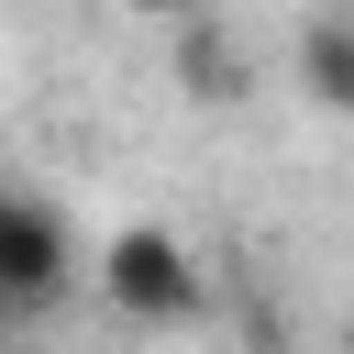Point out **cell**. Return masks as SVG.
I'll use <instances>...</instances> for the list:
<instances>
[{
    "label": "cell",
    "mask_w": 354,
    "mask_h": 354,
    "mask_svg": "<svg viewBox=\"0 0 354 354\" xmlns=\"http://www.w3.org/2000/svg\"><path fill=\"white\" fill-rule=\"evenodd\" d=\"M177 77H188V100H243L232 77V44H210V33H188V11H177Z\"/></svg>",
    "instance_id": "obj_4"
},
{
    "label": "cell",
    "mask_w": 354,
    "mask_h": 354,
    "mask_svg": "<svg viewBox=\"0 0 354 354\" xmlns=\"http://www.w3.org/2000/svg\"><path fill=\"white\" fill-rule=\"evenodd\" d=\"M299 100L310 111H332V122H354V0H332V11H310L299 22Z\"/></svg>",
    "instance_id": "obj_3"
},
{
    "label": "cell",
    "mask_w": 354,
    "mask_h": 354,
    "mask_svg": "<svg viewBox=\"0 0 354 354\" xmlns=\"http://www.w3.org/2000/svg\"><path fill=\"white\" fill-rule=\"evenodd\" d=\"M133 22H177V11H199V0H122Z\"/></svg>",
    "instance_id": "obj_5"
},
{
    "label": "cell",
    "mask_w": 354,
    "mask_h": 354,
    "mask_svg": "<svg viewBox=\"0 0 354 354\" xmlns=\"http://www.w3.org/2000/svg\"><path fill=\"white\" fill-rule=\"evenodd\" d=\"M66 299H77V221H66L44 188L0 177V332L55 321Z\"/></svg>",
    "instance_id": "obj_1"
},
{
    "label": "cell",
    "mask_w": 354,
    "mask_h": 354,
    "mask_svg": "<svg viewBox=\"0 0 354 354\" xmlns=\"http://www.w3.org/2000/svg\"><path fill=\"white\" fill-rule=\"evenodd\" d=\"M88 288L133 321V332H177L199 310V254L166 232V221H122L100 254H88Z\"/></svg>",
    "instance_id": "obj_2"
}]
</instances>
